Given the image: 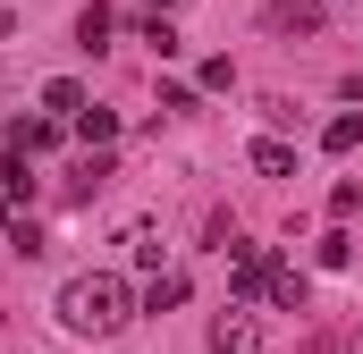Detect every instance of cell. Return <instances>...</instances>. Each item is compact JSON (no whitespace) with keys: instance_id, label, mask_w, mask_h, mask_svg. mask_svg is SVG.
Instances as JSON below:
<instances>
[{"instance_id":"3","label":"cell","mask_w":363,"mask_h":354,"mask_svg":"<svg viewBox=\"0 0 363 354\" xmlns=\"http://www.w3.org/2000/svg\"><path fill=\"white\" fill-rule=\"evenodd\" d=\"M321 17H330L321 0H271L262 8V34H321Z\"/></svg>"},{"instance_id":"9","label":"cell","mask_w":363,"mask_h":354,"mask_svg":"<svg viewBox=\"0 0 363 354\" xmlns=\"http://www.w3.org/2000/svg\"><path fill=\"white\" fill-rule=\"evenodd\" d=\"M186 304V278L178 270H152V287H144V312H178Z\"/></svg>"},{"instance_id":"10","label":"cell","mask_w":363,"mask_h":354,"mask_svg":"<svg viewBox=\"0 0 363 354\" xmlns=\"http://www.w3.org/2000/svg\"><path fill=\"white\" fill-rule=\"evenodd\" d=\"M355 144H363V110H338L321 127V152H355Z\"/></svg>"},{"instance_id":"2","label":"cell","mask_w":363,"mask_h":354,"mask_svg":"<svg viewBox=\"0 0 363 354\" xmlns=\"http://www.w3.org/2000/svg\"><path fill=\"white\" fill-rule=\"evenodd\" d=\"M211 354H262V321H254L245 304H228V312L211 321Z\"/></svg>"},{"instance_id":"4","label":"cell","mask_w":363,"mask_h":354,"mask_svg":"<svg viewBox=\"0 0 363 354\" xmlns=\"http://www.w3.org/2000/svg\"><path fill=\"white\" fill-rule=\"evenodd\" d=\"M262 278H271V253L228 236V295H262Z\"/></svg>"},{"instance_id":"5","label":"cell","mask_w":363,"mask_h":354,"mask_svg":"<svg viewBox=\"0 0 363 354\" xmlns=\"http://www.w3.org/2000/svg\"><path fill=\"white\" fill-rule=\"evenodd\" d=\"M60 135H68V118H51V110H43V118H9V152H26V161L51 152Z\"/></svg>"},{"instance_id":"13","label":"cell","mask_w":363,"mask_h":354,"mask_svg":"<svg viewBox=\"0 0 363 354\" xmlns=\"http://www.w3.org/2000/svg\"><path fill=\"white\" fill-rule=\"evenodd\" d=\"M0 194H9V202H34V169H26V152H9V169H0Z\"/></svg>"},{"instance_id":"6","label":"cell","mask_w":363,"mask_h":354,"mask_svg":"<svg viewBox=\"0 0 363 354\" xmlns=\"http://www.w3.org/2000/svg\"><path fill=\"white\" fill-rule=\"evenodd\" d=\"M262 295H271L279 312H304V270H287V262H271V278H262Z\"/></svg>"},{"instance_id":"18","label":"cell","mask_w":363,"mask_h":354,"mask_svg":"<svg viewBox=\"0 0 363 354\" xmlns=\"http://www.w3.org/2000/svg\"><path fill=\"white\" fill-rule=\"evenodd\" d=\"M338 354H363V338H347V346H338Z\"/></svg>"},{"instance_id":"1","label":"cell","mask_w":363,"mask_h":354,"mask_svg":"<svg viewBox=\"0 0 363 354\" xmlns=\"http://www.w3.org/2000/svg\"><path fill=\"white\" fill-rule=\"evenodd\" d=\"M127 278H110V270H77L68 287H60V321L77 329V338H118L127 329Z\"/></svg>"},{"instance_id":"15","label":"cell","mask_w":363,"mask_h":354,"mask_svg":"<svg viewBox=\"0 0 363 354\" xmlns=\"http://www.w3.org/2000/svg\"><path fill=\"white\" fill-rule=\"evenodd\" d=\"M355 262V236H347V228H330V236H321V270H347Z\"/></svg>"},{"instance_id":"17","label":"cell","mask_w":363,"mask_h":354,"mask_svg":"<svg viewBox=\"0 0 363 354\" xmlns=\"http://www.w3.org/2000/svg\"><path fill=\"white\" fill-rule=\"evenodd\" d=\"M0 228H17V202H9V194H0Z\"/></svg>"},{"instance_id":"11","label":"cell","mask_w":363,"mask_h":354,"mask_svg":"<svg viewBox=\"0 0 363 354\" xmlns=\"http://www.w3.org/2000/svg\"><path fill=\"white\" fill-rule=\"evenodd\" d=\"M110 25H118V17H110L101 0H85V17H77V42H85V51H110Z\"/></svg>"},{"instance_id":"14","label":"cell","mask_w":363,"mask_h":354,"mask_svg":"<svg viewBox=\"0 0 363 354\" xmlns=\"http://www.w3.org/2000/svg\"><path fill=\"white\" fill-rule=\"evenodd\" d=\"M144 42H152L161 59H178V25H169V8H152V17H144Z\"/></svg>"},{"instance_id":"19","label":"cell","mask_w":363,"mask_h":354,"mask_svg":"<svg viewBox=\"0 0 363 354\" xmlns=\"http://www.w3.org/2000/svg\"><path fill=\"white\" fill-rule=\"evenodd\" d=\"M152 8H169V0H152Z\"/></svg>"},{"instance_id":"7","label":"cell","mask_w":363,"mask_h":354,"mask_svg":"<svg viewBox=\"0 0 363 354\" xmlns=\"http://www.w3.org/2000/svg\"><path fill=\"white\" fill-rule=\"evenodd\" d=\"M245 161H254L262 177H296V144H287V135H262V144H254Z\"/></svg>"},{"instance_id":"8","label":"cell","mask_w":363,"mask_h":354,"mask_svg":"<svg viewBox=\"0 0 363 354\" xmlns=\"http://www.w3.org/2000/svg\"><path fill=\"white\" fill-rule=\"evenodd\" d=\"M43 110L77 127V110H85V85H77V76H51V85H43Z\"/></svg>"},{"instance_id":"16","label":"cell","mask_w":363,"mask_h":354,"mask_svg":"<svg viewBox=\"0 0 363 354\" xmlns=\"http://www.w3.org/2000/svg\"><path fill=\"white\" fill-rule=\"evenodd\" d=\"M355 211H363V185H355V177H347V185H330V219H355Z\"/></svg>"},{"instance_id":"12","label":"cell","mask_w":363,"mask_h":354,"mask_svg":"<svg viewBox=\"0 0 363 354\" xmlns=\"http://www.w3.org/2000/svg\"><path fill=\"white\" fill-rule=\"evenodd\" d=\"M110 135H118V110H77V144H110Z\"/></svg>"}]
</instances>
